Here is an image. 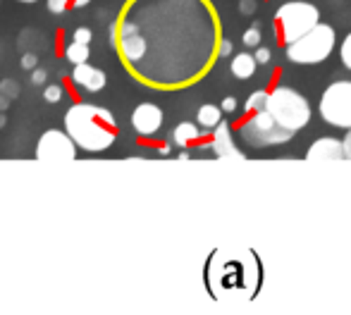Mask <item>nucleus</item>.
Instances as JSON below:
<instances>
[{
	"instance_id": "1",
	"label": "nucleus",
	"mask_w": 351,
	"mask_h": 315,
	"mask_svg": "<svg viewBox=\"0 0 351 315\" xmlns=\"http://www.w3.org/2000/svg\"><path fill=\"white\" fill-rule=\"evenodd\" d=\"M65 131L79 149L101 153L117 139V122L110 110L91 103H74L65 115Z\"/></svg>"
},
{
	"instance_id": "2",
	"label": "nucleus",
	"mask_w": 351,
	"mask_h": 315,
	"mask_svg": "<svg viewBox=\"0 0 351 315\" xmlns=\"http://www.w3.org/2000/svg\"><path fill=\"white\" fill-rule=\"evenodd\" d=\"M268 112L280 122L285 129L299 131L308 125L311 105L296 88L291 86H275L268 98Z\"/></svg>"
},
{
	"instance_id": "3",
	"label": "nucleus",
	"mask_w": 351,
	"mask_h": 315,
	"mask_svg": "<svg viewBox=\"0 0 351 315\" xmlns=\"http://www.w3.org/2000/svg\"><path fill=\"white\" fill-rule=\"evenodd\" d=\"M335 43H337L335 29L320 22L308 34H304L299 41L287 46V58L296 65H318V62L328 60L330 53L335 51Z\"/></svg>"
},
{
	"instance_id": "4",
	"label": "nucleus",
	"mask_w": 351,
	"mask_h": 315,
	"mask_svg": "<svg viewBox=\"0 0 351 315\" xmlns=\"http://www.w3.org/2000/svg\"><path fill=\"white\" fill-rule=\"evenodd\" d=\"M275 24H278L280 38L285 46L299 41L304 34H308L315 24H320V12L315 5L304 3V0H289L275 12Z\"/></svg>"
},
{
	"instance_id": "5",
	"label": "nucleus",
	"mask_w": 351,
	"mask_h": 315,
	"mask_svg": "<svg viewBox=\"0 0 351 315\" xmlns=\"http://www.w3.org/2000/svg\"><path fill=\"white\" fill-rule=\"evenodd\" d=\"M239 134L249 146L265 149V146H278V144L289 141L291 136H294V131L285 129V127L265 110V112H254V115H249V120L241 122Z\"/></svg>"
},
{
	"instance_id": "6",
	"label": "nucleus",
	"mask_w": 351,
	"mask_h": 315,
	"mask_svg": "<svg viewBox=\"0 0 351 315\" xmlns=\"http://www.w3.org/2000/svg\"><path fill=\"white\" fill-rule=\"evenodd\" d=\"M320 117L339 129H351V81L339 79L325 88L320 98Z\"/></svg>"
},
{
	"instance_id": "7",
	"label": "nucleus",
	"mask_w": 351,
	"mask_h": 315,
	"mask_svg": "<svg viewBox=\"0 0 351 315\" xmlns=\"http://www.w3.org/2000/svg\"><path fill=\"white\" fill-rule=\"evenodd\" d=\"M77 149L79 146L67 131L51 129L38 139L36 158L41 162H70L77 158Z\"/></svg>"
},
{
	"instance_id": "8",
	"label": "nucleus",
	"mask_w": 351,
	"mask_h": 315,
	"mask_svg": "<svg viewBox=\"0 0 351 315\" xmlns=\"http://www.w3.org/2000/svg\"><path fill=\"white\" fill-rule=\"evenodd\" d=\"M132 127L136 129V134L141 136H153L158 134V129L162 127V110L153 103H141L136 105V110L132 112Z\"/></svg>"
},
{
	"instance_id": "9",
	"label": "nucleus",
	"mask_w": 351,
	"mask_h": 315,
	"mask_svg": "<svg viewBox=\"0 0 351 315\" xmlns=\"http://www.w3.org/2000/svg\"><path fill=\"white\" fill-rule=\"evenodd\" d=\"M306 160L315 162H330V160H344V144L335 136H323L318 139L306 153Z\"/></svg>"
},
{
	"instance_id": "10",
	"label": "nucleus",
	"mask_w": 351,
	"mask_h": 315,
	"mask_svg": "<svg viewBox=\"0 0 351 315\" xmlns=\"http://www.w3.org/2000/svg\"><path fill=\"white\" fill-rule=\"evenodd\" d=\"M213 153L217 158H237L241 160L244 153L237 151L234 139H232V129H230V122H220V125L213 129V144H210Z\"/></svg>"
},
{
	"instance_id": "11",
	"label": "nucleus",
	"mask_w": 351,
	"mask_h": 315,
	"mask_svg": "<svg viewBox=\"0 0 351 315\" xmlns=\"http://www.w3.org/2000/svg\"><path fill=\"white\" fill-rule=\"evenodd\" d=\"M72 81L77 84V86H82L84 91L96 93L106 86V75H103V70H98V67H91L88 62H82V65H74Z\"/></svg>"
},
{
	"instance_id": "12",
	"label": "nucleus",
	"mask_w": 351,
	"mask_h": 315,
	"mask_svg": "<svg viewBox=\"0 0 351 315\" xmlns=\"http://www.w3.org/2000/svg\"><path fill=\"white\" fill-rule=\"evenodd\" d=\"M256 67H258L256 55H251V53H239V55L232 58L230 70L237 79H251L256 75Z\"/></svg>"
},
{
	"instance_id": "13",
	"label": "nucleus",
	"mask_w": 351,
	"mask_h": 315,
	"mask_svg": "<svg viewBox=\"0 0 351 315\" xmlns=\"http://www.w3.org/2000/svg\"><path fill=\"white\" fill-rule=\"evenodd\" d=\"M172 139H175V144L180 146V149H186V146L196 144V141L201 139V129L194 122H182V125H177L175 131H172Z\"/></svg>"
},
{
	"instance_id": "14",
	"label": "nucleus",
	"mask_w": 351,
	"mask_h": 315,
	"mask_svg": "<svg viewBox=\"0 0 351 315\" xmlns=\"http://www.w3.org/2000/svg\"><path fill=\"white\" fill-rule=\"evenodd\" d=\"M196 120H199V125L204 127V129H215V127L222 122V108L206 103V105L199 108V115H196Z\"/></svg>"
},
{
	"instance_id": "15",
	"label": "nucleus",
	"mask_w": 351,
	"mask_h": 315,
	"mask_svg": "<svg viewBox=\"0 0 351 315\" xmlns=\"http://www.w3.org/2000/svg\"><path fill=\"white\" fill-rule=\"evenodd\" d=\"M268 98H270V91L258 88V91H254L249 98H246L244 110L249 112V115H254V112H265V110H268Z\"/></svg>"
},
{
	"instance_id": "16",
	"label": "nucleus",
	"mask_w": 351,
	"mask_h": 315,
	"mask_svg": "<svg viewBox=\"0 0 351 315\" xmlns=\"http://www.w3.org/2000/svg\"><path fill=\"white\" fill-rule=\"evenodd\" d=\"M65 58L74 65H82V62H86L88 58V43H79V41H72L70 46H67L65 51Z\"/></svg>"
},
{
	"instance_id": "17",
	"label": "nucleus",
	"mask_w": 351,
	"mask_h": 315,
	"mask_svg": "<svg viewBox=\"0 0 351 315\" xmlns=\"http://www.w3.org/2000/svg\"><path fill=\"white\" fill-rule=\"evenodd\" d=\"M91 0H48V10H51L53 14H62L67 12V10L72 8H84V5H88Z\"/></svg>"
},
{
	"instance_id": "18",
	"label": "nucleus",
	"mask_w": 351,
	"mask_h": 315,
	"mask_svg": "<svg viewBox=\"0 0 351 315\" xmlns=\"http://www.w3.org/2000/svg\"><path fill=\"white\" fill-rule=\"evenodd\" d=\"M244 46L246 48H258L261 46V29L258 27H251V29H246L244 32Z\"/></svg>"
},
{
	"instance_id": "19",
	"label": "nucleus",
	"mask_w": 351,
	"mask_h": 315,
	"mask_svg": "<svg viewBox=\"0 0 351 315\" xmlns=\"http://www.w3.org/2000/svg\"><path fill=\"white\" fill-rule=\"evenodd\" d=\"M339 58H342V65L351 72V34H347V38L339 46Z\"/></svg>"
},
{
	"instance_id": "20",
	"label": "nucleus",
	"mask_w": 351,
	"mask_h": 315,
	"mask_svg": "<svg viewBox=\"0 0 351 315\" xmlns=\"http://www.w3.org/2000/svg\"><path fill=\"white\" fill-rule=\"evenodd\" d=\"M43 98H46L48 103H58L62 98V88L60 86H48L46 91H43Z\"/></svg>"
},
{
	"instance_id": "21",
	"label": "nucleus",
	"mask_w": 351,
	"mask_h": 315,
	"mask_svg": "<svg viewBox=\"0 0 351 315\" xmlns=\"http://www.w3.org/2000/svg\"><path fill=\"white\" fill-rule=\"evenodd\" d=\"M232 53H234V46H232V41L222 38V41L217 43V58H230Z\"/></svg>"
},
{
	"instance_id": "22",
	"label": "nucleus",
	"mask_w": 351,
	"mask_h": 315,
	"mask_svg": "<svg viewBox=\"0 0 351 315\" xmlns=\"http://www.w3.org/2000/svg\"><path fill=\"white\" fill-rule=\"evenodd\" d=\"M256 60H258V65H265V62H270V51L268 48H263V46H258L256 48Z\"/></svg>"
},
{
	"instance_id": "23",
	"label": "nucleus",
	"mask_w": 351,
	"mask_h": 315,
	"mask_svg": "<svg viewBox=\"0 0 351 315\" xmlns=\"http://www.w3.org/2000/svg\"><path fill=\"white\" fill-rule=\"evenodd\" d=\"M239 10H241V14L251 17V14L256 12V0H241V3H239Z\"/></svg>"
},
{
	"instance_id": "24",
	"label": "nucleus",
	"mask_w": 351,
	"mask_h": 315,
	"mask_svg": "<svg viewBox=\"0 0 351 315\" xmlns=\"http://www.w3.org/2000/svg\"><path fill=\"white\" fill-rule=\"evenodd\" d=\"M74 41H79V43H91V32H88V29H77V32H74Z\"/></svg>"
},
{
	"instance_id": "25",
	"label": "nucleus",
	"mask_w": 351,
	"mask_h": 315,
	"mask_svg": "<svg viewBox=\"0 0 351 315\" xmlns=\"http://www.w3.org/2000/svg\"><path fill=\"white\" fill-rule=\"evenodd\" d=\"M222 112H234L237 110V98H232V96H227L225 101H222Z\"/></svg>"
},
{
	"instance_id": "26",
	"label": "nucleus",
	"mask_w": 351,
	"mask_h": 315,
	"mask_svg": "<svg viewBox=\"0 0 351 315\" xmlns=\"http://www.w3.org/2000/svg\"><path fill=\"white\" fill-rule=\"evenodd\" d=\"M342 144H344V158L351 160V129L347 131V136L342 139Z\"/></svg>"
},
{
	"instance_id": "27",
	"label": "nucleus",
	"mask_w": 351,
	"mask_h": 315,
	"mask_svg": "<svg viewBox=\"0 0 351 315\" xmlns=\"http://www.w3.org/2000/svg\"><path fill=\"white\" fill-rule=\"evenodd\" d=\"M34 65H36V58H34V55L24 58V67H34Z\"/></svg>"
},
{
	"instance_id": "28",
	"label": "nucleus",
	"mask_w": 351,
	"mask_h": 315,
	"mask_svg": "<svg viewBox=\"0 0 351 315\" xmlns=\"http://www.w3.org/2000/svg\"><path fill=\"white\" fill-rule=\"evenodd\" d=\"M43 79H46V72H41V70H38L36 75H34V81H38V84H41Z\"/></svg>"
},
{
	"instance_id": "29",
	"label": "nucleus",
	"mask_w": 351,
	"mask_h": 315,
	"mask_svg": "<svg viewBox=\"0 0 351 315\" xmlns=\"http://www.w3.org/2000/svg\"><path fill=\"white\" fill-rule=\"evenodd\" d=\"M19 3H36V0H19Z\"/></svg>"
}]
</instances>
